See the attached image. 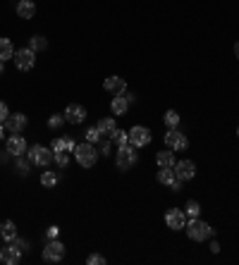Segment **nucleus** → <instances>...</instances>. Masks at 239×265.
Here are the masks:
<instances>
[{
	"mask_svg": "<svg viewBox=\"0 0 239 265\" xmlns=\"http://www.w3.org/2000/svg\"><path fill=\"white\" fill-rule=\"evenodd\" d=\"M172 170H175V177L182 179V182H189V179L196 177V163L194 160H180V163H175Z\"/></svg>",
	"mask_w": 239,
	"mask_h": 265,
	"instance_id": "obj_9",
	"label": "nucleus"
},
{
	"mask_svg": "<svg viewBox=\"0 0 239 265\" xmlns=\"http://www.w3.org/2000/svg\"><path fill=\"white\" fill-rule=\"evenodd\" d=\"M29 48H31L34 53H41V50H46V48H48V41L41 36V34H36V36L29 38Z\"/></svg>",
	"mask_w": 239,
	"mask_h": 265,
	"instance_id": "obj_23",
	"label": "nucleus"
},
{
	"mask_svg": "<svg viewBox=\"0 0 239 265\" xmlns=\"http://www.w3.org/2000/svg\"><path fill=\"white\" fill-rule=\"evenodd\" d=\"M237 137H239V129H237Z\"/></svg>",
	"mask_w": 239,
	"mask_h": 265,
	"instance_id": "obj_44",
	"label": "nucleus"
},
{
	"mask_svg": "<svg viewBox=\"0 0 239 265\" xmlns=\"http://www.w3.org/2000/svg\"><path fill=\"white\" fill-rule=\"evenodd\" d=\"M65 119H67L70 124H82L84 119H86V108L79 105V103H70V105L65 108Z\"/></svg>",
	"mask_w": 239,
	"mask_h": 265,
	"instance_id": "obj_13",
	"label": "nucleus"
},
{
	"mask_svg": "<svg viewBox=\"0 0 239 265\" xmlns=\"http://www.w3.org/2000/svg\"><path fill=\"white\" fill-rule=\"evenodd\" d=\"M0 237L5 239V241H12V239L17 237V227H15L12 220H5V222L0 225Z\"/></svg>",
	"mask_w": 239,
	"mask_h": 265,
	"instance_id": "obj_21",
	"label": "nucleus"
},
{
	"mask_svg": "<svg viewBox=\"0 0 239 265\" xmlns=\"http://www.w3.org/2000/svg\"><path fill=\"white\" fill-rule=\"evenodd\" d=\"M12 244H15L19 251H27V248H29V241H24V239H19V237L12 239Z\"/></svg>",
	"mask_w": 239,
	"mask_h": 265,
	"instance_id": "obj_37",
	"label": "nucleus"
},
{
	"mask_svg": "<svg viewBox=\"0 0 239 265\" xmlns=\"http://www.w3.org/2000/svg\"><path fill=\"white\" fill-rule=\"evenodd\" d=\"M0 260H3L5 265H17L19 260H22V251L10 241L5 248H0Z\"/></svg>",
	"mask_w": 239,
	"mask_h": 265,
	"instance_id": "obj_15",
	"label": "nucleus"
},
{
	"mask_svg": "<svg viewBox=\"0 0 239 265\" xmlns=\"http://www.w3.org/2000/svg\"><path fill=\"white\" fill-rule=\"evenodd\" d=\"M8 117H10V108L5 105V103H0V122L5 124V119H8Z\"/></svg>",
	"mask_w": 239,
	"mask_h": 265,
	"instance_id": "obj_38",
	"label": "nucleus"
},
{
	"mask_svg": "<svg viewBox=\"0 0 239 265\" xmlns=\"http://www.w3.org/2000/svg\"><path fill=\"white\" fill-rule=\"evenodd\" d=\"M125 96H127V101H129V105H132V103H137V96H134V93H125Z\"/></svg>",
	"mask_w": 239,
	"mask_h": 265,
	"instance_id": "obj_39",
	"label": "nucleus"
},
{
	"mask_svg": "<svg viewBox=\"0 0 239 265\" xmlns=\"http://www.w3.org/2000/svg\"><path fill=\"white\" fill-rule=\"evenodd\" d=\"M46 237L48 239H57L60 237V227H57V225H50V227L46 229Z\"/></svg>",
	"mask_w": 239,
	"mask_h": 265,
	"instance_id": "obj_35",
	"label": "nucleus"
},
{
	"mask_svg": "<svg viewBox=\"0 0 239 265\" xmlns=\"http://www.w3.org/2000/svg\"><path fill=\"white\" fill-rule=\"evenodd\" d=\"M65 258V244L60 239H48V244L43 246V260L46 263H60Z\"/></svg>",
	"mask_w": 239,
	"mask_h": 265,
	"instance_id": "obj_7",
	"label": "nucleus"
},
{
	"mask_svg": "<svg viewBox=\"0 0 239 265\" xmlns=\"http://www.w3.org/2000/svg\"><path fill=\"white\" fill-rule=\"evenodd\" d=\"M115 163H117L119 172H127V170H132V167L139 163L137 148L129 146V144H125V146H117V156H115Z\"/></svg>",
	"mask_w": 239,
	"mask_h": 265,
	"instance_id": "obj_3",
	"label": "nucleus"
},
{
	"mask_svg": "<svg viewBox=\"0 0 239 265\" xmlns=\"http://www.w3.org/2000/svg\"><path fill=\"white\" fill-rule=\"evenodd\" d=\"M103 89L108 93H112V96H122V93H127V82L122 77H108L103 82Z\"/></svg>",
	"mask_w": 239,
	"mask_h": 265,
	"instance_id": "obj_14",
	"label": "nucleus"
},
{
	"mask_svg": "<svg viewBox=\"0 0 239 265\" xmlns=\"http://www.w3.org/2000/svg\"><path fill=\"white\" fill-rule=\"evenodd\" d=\"M127 134H129V146H134L137 151H139V148H144V146H148V144H151V139H153L151 129H148V127H141V124L132 127Z\"/></svg>",
	"mask_w": 239,
	"mask_h": 265,
	"instance_id": "obj_6",
	"label": "nucleus"
},
{
	"mask_svg": "<svg viewBox=\"0 0 239 265\" xmlns=\"http://www.w3.org/2000/svg\"><path fill=\"white\" fill-rule=\"evenodd\" d=\"M234 53H237V57H239V41H237V46H234Z\"/></svg>",
	"mask_w": 239,
	"mask_h": 265,
	"instance_id": "obj_43",
	"label": "nucleus"
},
{
	"mask_svg": "<svg viewBox=\"0 0 239 265\" xmlns=\"http://www.w3.org/2000/svg\"><path fill=\"white\" fill-rule=\"evenodd\" d=\"M172 179H175V170H172V167H160V172H158V182L163 184V186H167Z\"/></svg>",
	"mask_w": 239,
	"mask_h": 265,
	"instance_id": "obj_24",
	"label": "nucleus"
},
{
	"mask_svg": "<svg viewBox=\"0 0 239 265\" xmlns=\"http://www.w3.org/2000/svg\"><path fill=\"white\" fill-rule=\"evenodd\" d=\"M96 127L101 129L103 137H110L112 131L117 129V122H115V117H103V119H98V124H96Z\"/></svg>",
	"mask_w": 239,
	"mask_h": 265,
	"instance_id": "obj_20",
	"label": "nucleus"
},
{
	"mask_svg": "<svg viewBox=\"0 0 239 265\" xmlns=\"http://www.w3.org/2000/svg\"><path fill=\"white\" fill-rule=\"evenodd\" d=\"M5 72V62H3V60H0V74Z\"/></svg>",
	"mask_w": 239,
	"mask_h": 265,
	"instance_id": "obj_42",
	"label": "nucleus"
},
{
	"mask_svg": "<svg viewBox=\"0 0 239 265\" xmlns=\"http://www.w3.org/2000/svg\"><path fill=\"white\" fill-rule=\"evenodd\" d=\"M110 146H112V139L110 137H101V141H98V156L108 158L110 156Z\"/></svg>",
	"mask_w": 239,
	"mask_h": 265,
	"instance_id": "obj_26",
	"label": "nucleus"
},
{
	"mask_svg": "<svg viewBox=\"0 0 239 265\" xmlns=\"http://www.w3.org/2000/svg\"><path fill=\"white\" fill-rule=\"evenodd\" d=\"M163 122H165L167 129H177V124H180V115H177V110H167L165 115H163Z\"/></svg>",
	"mask_w": 239,
	"mask_h": 265,
	"instance_id": "obj_25",
	"label": "nucleus"
},
{
	"mask_svg": "<svg viewBox=\"0 0 239 265\" xmlns=\"http://www.w3.org/2000/svg\"><path fill=\"white\" fill-rule=\"evenodd\" d=\"M167 189H170V191H182V179H177V177H175V179H172V182H170V184H167Z\"/></svg>",
	"mask_w": 239,
	"mask_h": 265,
	"instance_id": "obj_36",
	"label": "nucleus"
},
{
	"mask_svg": "<svg viewBox=\"0 0 239 265\" xmlns=\"http://www.w3.org/2000/svg\"><path fill=\"white\" fill-rule=\"evenodd\" d=\"M211 251H213V253H218V251H220V244H218V241H213V244H211Z\"/></svg>",
	"mask_w": 239,
	"mask_h": 265,
	"instance_id": "obj_40",
	"label": "nucleus"
},
{
	"mask_svg": "<svg viewBox=\"0 0 239 265\" xmlns=\"http://www.w3.org/2000/svg\"><path fill=\"white\" fill-rule=\"evenodd\" d=\"M156 163L160 165V167H175V153L167 148V151H160V153H156Z\"/></svg>",
	"mask_w": 239,
	"mask_h": 265,
	"instance_id": "obj_19",
	"label": "nucleus"
},
{
	"mask_svg": "<svg viewBox=\"0 0 239 265\" xmlns=\"http://www.w3.org/2000/svg\"><path fill=\"white\" fill-rule=\"evenodd\" d=\"M27 115L24 112H10V117L5 119V129H8L10 134H22L24 127H27Z\"/></svg>",
	"mask_w": 239,
	"mask_h": 265,
	"instance_id": "obj_10",
	"label": "nucleus"
},
{
	"mask_svg": "<svg viewBox=\"0 0 239 265\" xmlns=\"http://www.w3.org/2000/svg\"><path fill=\"white\" fill-rule=\"evenodd\" d=\"M17 15L22 19H31L36 15V5H34V0H19L17 3Z\"/></svg>",
	"mask_w": 239,
	"mask_h": 265,
	"instance_id": "obj_18",
	"label": "nucleus"
},
{
	"mask_svg": "<svg viewBox=\"0 0 239 265\" xmlns=\"http://www.w3.org/2000/svg\"><path fill=\"white\" fill-rule=\"evenodd\" d=\"M41 184L43 186H48V189H53L57 184V172H50V170H46V172L41 174Z\"/></svg>",
	"mask_w": 239,
	"mask_h": 265,
	"instance_id": "obj_27",
	"label": "nucleus"
},
{
	"mask_svg": "<svg viewBox=\"0 0 239 265\" xmlns=\"http://www.w3.org/2000/svg\"><path fill=\"white\" fill-rule=\"evenodd\" d=\"M184 229H187V237L192 239V241H206V239H211L215 234V229L199 218H187Z\"/></svg>",
	"mask_w": 239,
	"mask_h": 265,
	"instance_id": "obj_1",
	"label": "nucleus"
},
{
	"mask_svg": "<svg viewBox=\"0 0 239 265\" xmlns=\"http://www.w3.org/2000/svg\"><path fill=\"white\" fill-rule=\"evenodd\" d=\"M165 225L170 229H184L187 225V213L180 208H167L165 211Z\"/></svg>",
	"mask_w": 239,
	"mask_h": 265,
	"instance_id": "obj_11",
	"label": "nucleus"
},
{
	"mask_svg": "<svg viewBox=\"0 0 239 265\" xmlns=\"http://www.w3.org/2000/svg\"><path fill=\"white\" fill-rule=\"evenodd\" d=\"M63 122H67V119H65V115H60V112H57V115H50V119H48V127H50V129H60V127H63Z\"/></svg>",
	"mask_w": 239,
	"mask_h": 265,
	"instance_id": "obj_32",
	"label": "nucleus"
},
{
	"mask_svg": "<svg viewBox=\"0 0 239 265\" xmlns=\"http://www.w3.org/2000/svg\"><path fill=\"white\" fill-rule=\"evenodd\" d=\"M0 139H5V124L0 122Z\"/></svg>",
	"mask_w": 239,
	"mask_h": 265,
	"instance_id": "obj_41",
	"label": "nucleus"
},
{
	"mask_svg": "<svg viewBox=\"0 0 239 265\" xmlns=\"http://www.w3.org/2000/svg\"><path fill=\"white\" fill-rule=\"evenodd\" d=\"M86 263L89 265H105V258H103L101 253H91V256L86 258Z\"/></svg>",
	"mask_w": 239,
	"mask_h": 265,
	"instance_id": "obj_34",
	"label": "nucleus"
},
{
	"mask_svg": "<svg viewBox=\"0 0 239 265\" xmlns=\"http://www.w3.org/2000/svg\"><path fill=\"white\" fill-rule=\"evenodd\" d=\"M184 213H187V218H199V213H201V206H199V201H187V208H184Z\"/></svg>",
	"mask_w": 239,
	"mask_h": 265,
	"instance_id": "obj_30",
	"label": "nucleus"
},
{
	"mask_svg": "<svg viewBox=\"0 0 239 265\" xmlns=\"http://www.w3.org/2000/svg\"><path fill=\"white\" fill-rule=\"evenodd\" d=\"M127 110H129V101H127V96L122 93V96H112V101H110V112L112 115H127Z\"/></svg>",
	"mask_w": 239,
	"mask_h": 265,
	"instance_id": "obj_16",
	"label": "nucleus"
},
{
	"mask_svg": "<svg viewBox=\"0 0 239 265\" xmlns=\"http://www.w3.org/2000/svg\"><path fill=\"white\" fill-rule=\"evenodd\" d=\"M29 167H31V160H29V158H24V156H19L17 163H15V170H17L19 174H24V177H27V174H29Z\"/></svg>",
	"mask_w": 239,
	"mask_h": 265,
	"instance_id": "obj_28",
	"label": "nucleus"
},
{
	"mask_svg": "<svg viewBox=\"0 0 239 265\" xmlns=\"http://www.w3.org/2000/svg\"><path fill=\"white\" fill-rule=\"evenodd\" d=\"M74 146H77V141H74L72 137H60V139H55L53 141V153H57V151H65V153H72L74 151Z\"/></svg>",
	"mask_w": 239,
	"mask_h": 265,
	"instance_id": "obj_17",
	"label": "nucleus"
},
{
	"mask_svg": "<svg viewBox=\"0 0 239 265\" xmlns=\"http://www.w3.org/2000/svg\"><path fill=\"white\" fill-rule=\"evenodd\" d=\"M110 139L117 144V146H125V144H129V134L127 131H122V129H115L110 134Z\"/></svg>",
	"mask_w": 239,
	"mask_h": 265,
	"instance_id": "obj_29",
	"label": "nucleus"
},
{
	"mask_svg": "<svg viewBox=\"0 0 239 265\" xmlns=\"http://www.w3.org/2000/svg\"><path fill=\"white\" fill-rule=\"evenodd\" d=\"M165 146L170 148V151H187V148H189V139H187V134L177 131V129H167Z\"/></svg>",
	"mask_w": 239,
	"mask_h": 265,
	"instance_id": "obj_8",
	"label": "nucleus"
},
{
	"mask_svg": "<svg viewBox=\"0 0 239 265\" xmlns=\"http://www.w3.org/2000/svg\"><path fill=\"white\" fill-rule=\"evenodd\" d=\"M12 55H15L12 41H10V38H0V60H3V62H5V60H12Z\"/></svg>",
	"mask_w": 239,
	"mask_h": 265,
	"instance_id": "obj_22",
	"label": "nucleus"
},
{
	"mask_svg": "<svg viewBox=\"0 0 239 265\" xmlns=\"http://www.w3.org/2000/svg\"><path fill=\"white\" fill-rule=\"evenodd\" d=\"M5 148H8V153H10L12 158L24 156V153L29 151V146H27V141H24V137H19V134H12V137L8 139Z\"/></svg>",
	"mask_w": 239,
	"mask_h": 265,
	"instance_id": "obj_12",
	"label": "nucleus"
},
{
	"mask_svg": "<svg viewBox=\"0 0 239 265\" xmlns=\"http://www.w3.org/2000/svg\"><path fill=\"white\" fill-rule=\"evenodd\" d=\"M53 160H55L60 167H67V165H70V156H67L65 151H57L55 156H53Z\"/></svg>",
	"mask_w": 239,
	"mask_h": 265,
	"instance_id": "obj_33",
	"label": "nucleus"
},
{
	"mask_svg": "<svg viewBox=\"0 0 239 265\" xmlns=\"http://www.w3.org/2000/svg\"><path fill=\"white\" fill-rule=\"evenodd\" d=\"M101 129L98 127H89L86 129V141H89V144H98V141H101Z\"/></svg>",
	"mask_w": 239,
	"mask_h": 265,
	"instance_id": "obj_31",
	"label": "nucleus"
},
{
	"mask_svg": "<svg viewBox=\"0 0 239 265\" xmlns=\"http://www.w3.org/2000/svg\"><path fill=\"white\" fill-rule=\"evenodd\" d=\"M12 60H15V67H17L19 72H29L34 62H36V53L31 50V48H17L15 55H12Z\"/></svg>",
	"mask_w": 239,
	"mask_h": 265,
	"instance_id": "obj_5",
	"label": "nucleus"
},
{
	"mask_svg": "<svg viewBox=\"0 0 239 265\" xmlns=\"http://www.w3.org/2000/svg\"><path fill=\"white\" fill-rule=\"evenodd\" d=\"M53 148H46L41 146V144H34V146H29L27 151V158L31 160V165H38V167H46V165L53 163Z\"/></svg>",
	"mask_w": 239,
	"mask_h": 265,
	"instance_id": "obj_4",
	"label": "nucleus"
},
{
	"mask_svg": "<svg viewBox=\"0 0 239 265\" xmlns=\"http://www.w3.org/2000/svg\"><path fill=\"white\" fill-rule=\"evenodd\" d=\"M72 153H74V158H77V163L82 165V167H86V170L98 163V148L93 146V144H89V141L77 144Z\"/></svg>",
	"mask_w": 239,
	"mask_h": 265,
	"instance_id": "obj_2",
	"label": "nucleus"
}]
</instances>
